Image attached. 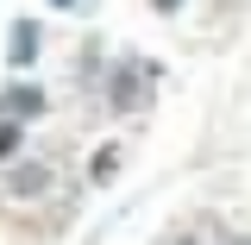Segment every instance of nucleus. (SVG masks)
<instances>
[{"label":"nucleus","instance_id":"obj_4","mask_svg":"<svg viewBox=\"0 0 251 245\" xmlns=\"http://www.w3.org/2000/svg\"><path fill=\"white\" fill-rule=\"evenodd\" d=\"M19 145H25V120H6V113H0V163L19 151Z\"/></svg>","mask_w":251,"mask_h":245},{"label":"nucleus","instance_id":"obj_5","mask_svg":"<svg viewBox=\"0 0 251 245\" xmlns=\"http://www.w3.org/2000/svg\"><path fill=\"white\" fill-rule=\"evenodd\" d=\"M113 82H120V88H113V107H120V113H132V107H138V76H132V69H120Z\"/></svg>","mask_w":251,"mask_h":245},{"label":"nucleus","instance_id":"obj_1","mask_svg":"<svg viewBox=\"0 0 251 245\" xmlns=\"http://www.w3.org/2000/svg\"><path fill=\"white\" fill-rule=\"evenodd\" d=\"M44 107H50V101H44L38 82H6V88H0V113H6V120H44Z\"/></svg>","mask_w":251,"mask_h":245},{"label":"nucleus","instance_id":"obj_2","mask_svg":"<svg viewBox=\"0 0 251 245\" xmlns=\"http://www.w3.org/2000/svg\"><path fill=\"white\" fill-rule=\"evenodd\" d=\"M38 19H13V38H6V57H13V69H31L38 63Z\"/></svg>","mask_w":251,"mask_h":245},{"label":"nucleus","instance_id":"obj_8","mask_svg":"<svg viewBox=\"0 0 251 245\" xmlns=\"http://www.w3.org/2000/svg\"><path fill=\"white\" fill-rule=\"evenodd\" d=\"M50 6H75V0H50Z\"/></svg>","mask_w":251,"mask_h":245},{"label":"nucleus","instance_id":"obj_3","mask_svg":"<svg viewBox=\"0 0 251 245\" xmlns=\"http://www.w3.org/2000/svg\"><path fill=\"white\" fill-rule=\"evenodd\" d=\"M44 189H50V170H38V163L13 170V195H44Z\"/></svg>","mask_w":251,"mask_h":245},{"label":"nucleus","instance_id":"obj_7","mask_svg":"<svg viewBox=\"0 0 251 245\" xmlns=\"http://www.w3.org/2000/svg\"><path fill=\"white\" fill-rule=\"evenodd\" d=\"M151 6L157 13H182V0H151Z\"/></svg>","mask_w":251,"mask_h":245},{"label":"nucleus","instance_id":"obj_6","mask_svg":"<svg viewBox=\"0 0 251 245\" xmlns=\"http://www.w3.org/2000/svg\"><path fill=\"white\" fill-rule=\"evenodd\" d=\"M113 170H120V151H113V145H107V151L94 157V183H107V176H113Z\"/></svg>","mask_w":251,"mask_h":245}]
</instances>
